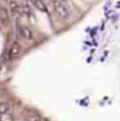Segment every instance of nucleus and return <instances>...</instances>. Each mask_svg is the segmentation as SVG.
<instances>
[{"label": "nucleus", "instance_id": "10", "mask_svg": "<svg viewBox=\"0 0 120 121\" xmlns=\"http://www.w3.org/2000/svg\"><path fill=\"white\" fill-rule=\"evenodd\" d=\"M25 121H41V119L36 114H29V115H27L25 118Z\"/></svg>", "mask_w": 120, "mask_h": 121}, {"label": "nucleus", "instance_id": "5", "mask_svg": "<svg viewBox=\"0 0 120 121\" xmlns=\"http://www.w3.org/2000/svg\"><path fill=\"white\" fill-rule=\"evenodd\" d=\"M9 8L14 16H19L20 14V5L18 1H9Z\"/></svg>", "mask_w": 120, "mask_h": 121}, {"label": "nucleus", "instance_id": "9", "mask_svg": "<svg viewBox=\"0 0 120 121\" xmlns=\"http://www.w3.org/2000/svg\"><path fill=\"white\" fill-rule=\"evenodd\" d=\"M0 121H14V118L12 117V114L5 113V114H0Z\"/></svg>", "mask_w": 120, "mask_h": 121}, {"label": "nucleus", "instance_id": "8", "mask_svg": "<svg viewBox=\"0 0 120 121\" xmlns=\"http://www.w3.org/2000/svg\"><path fill=\"white\" fill-rule=\"evenodd\" d=\"M9 104L6 103V101H0V114H5V113H8L9 111Z\"/></svg>", "mask_w": 120, "mask_h": 121}, {"label": "nucleus", "instance_id": "6", "mask_svg": "<svg viewBox=\"0 0 120 121\" xmlns=\"http://www.w3.org/2000/svg\"><path fill=\"white\" fill-rule=\"evenodd\" d=\"M20 14H23L26 16H31V9H30L29 5H27L26 2L20 5Z\"/></svg>", "mask_w": 120, "mask_h": 121}, {"label": "nucleus", "instance_id": "7", "mask_svg": "<svg viewBox=\"0 0 120 121\" xmlns=\"http://www.w3.org/2000/svg\"><path fill=\"white\" fill-rule=\"evenodd\" d=\"M35 8H37L39 11H42V12H45L47 11V7H45V4L44 2H42V1H39V0H34V1H31L30 2Z\"/></svg>", "mask_w": 120, "mask_h": 121}, {"label": "nucleus", "instance_id": "4", "mask_svg": "<svg viewBox=\"0 0 120 121\" xmlns=\"http://www.w3.org/2000/svg\"><path fill=\"white\" fill-rule=\"evenodd\" d=\"M0 23L2 26H8L9 23V15L6 8H0Z\"/></svg>", "mask_w": 120, "mask_h": 121}, {"label": "nucleus", "instance_id": "1", "mask_svg": "<svg viewBox=\"0 0 120 121\" xmlns=\"http://www.w3.org/2000/svg\"><path fill=\"white\" fill-rule=\"evenodd\" d=\"M54 7H55V11H56L57 15L60 16L62 20H65V19L69 17L70 12H69V9H68V7H67V5H65L64 2L55 1V2H54Z\"/></svg>", "mask_w": 120, "mask_h": 121}, {"label": "nucleus", "instance_id": "2", "mask_svg": "<svg viewBox=\"0 0 120 121\" xmlns=\"http://www.w3.org/2000/svg\"><path fill=\"white\" fill-rule=\"evenodd\" d=\"M18 33H19V35H20L22 39H25V40H27V41L33 40V31H31V29H30L29 27H27V26L18 25Z\"/></svg>", "mask_w": 120, "mask_h": 121}, {"label": "nucleus", "instance_id": "3", "mask_svg": "<svg viewBox=\"0 0 120 121\" xmlns=\"http://www.w3.org/2000/svg\"><path fill=\"white\" fill-rule=\"evenodd\" d=\"M20 52H21V47H20V44H19L18 42H14L13 44L11 45L9 51H8L9 57H11V58H15V57H18V56L20 55Z\"/></svg>", "mask_w": 120, "mask_h": 121}]
</instances>
